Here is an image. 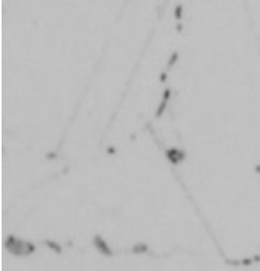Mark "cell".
<instances>
[{
	"mask_svg": "<svg viewBox=\"0 0 260 271\" xmlns=\"http://www.w3.org/2000/svg\"><path fill=\"white\" fill-rule=\"evenodd\" d=\"M166 156L172 163H179L185 159V153L179 151L178 148H168L166 150Z\"/></svg>",
	"mask_w": 260,
	"mask_h": 271,
	"instance_id": "2",
	"label": "cell"
},
{
	"mask_svg": "<svg viewBox=\"0 0 260 271\" xmlns=\"http://www.w3.org/2000/svg\"><path fill=\"white\" fill-rule=\"evenodd\" d=\"M166 105H168V100H161V104L158 105V108H157L156 111V117L158 118V117H161V114L165 112V109H166Z\"/></svg>",
	"mask_w": 260,
	"mask_h": 271,
	"instance_id": "4",
	"label": "cell"
},
{
	"mask_svg": "<svg viewBox=\"0 0 260 271\" xmlns=\"http://www.w3.org/2000/svg\"><path fill=\"white\" fill-rule=\"evenodd\" d=\"M132 250H133V253H142V252H147L148 247H147V244H136Z\"/></svg>",
	"mask_w": 260,
	"mask_h": 271,
	"instance_id": "6",
	"label": "cell"
},
{
	"mask_svg": "<svg viewBox=\"0 0 260 271\" xmlns=\"http://www.w3.org/2000/svg\"><path fill=\"white\" fill-rule=\"evenodd\" d=\"M45 244H47V246H48L50 249H52V250H55V252H57V253H61V247H60V246H58V244H57L55 241H50V240H48V241H47Z\"/></svg>",
	"mask_w": 260,
	"mask_h": 271,
	"instance_id": "5",
	"label": "cell"
},
{
	"mask_svg": "<svg viewBox=\"0 0 260 271\" xmlns=\"http://www.w3.org/2000/svg\"><path fill=\"white\" fill-rule=\"evenodd\" d=\"M6 249L9 250L11 253L14 255H29V253H33L35 252V246L32 243H23L21 240H17L14 237H9L5 243Z\"/></svg>",
	"mask_w": 260,
	"mask_h": 271,
	"instance_id": "1",
	"label": "cell"
},
{
	"mask_svg": "<svg viewBox=\"0 0 260 271\" xmlns=\"http://www.w3.org/2000/svg\"><path fill=\"white\" fill-rule=\"evenodd\" d=\"M181 12H182V6H176V9H175V18L176 19H181Z\"/></svg>",
	"mask_w": 260,
	"mask_h": 271,
	"instance_id": "8",
	"label": "cell"
},
{
	"mask_svg": "<svg viewBox=\"0 0 260 271\" xmlns=\"http://www.w3.org/2000/svg\"><path fill=\"white\" fill-rule=\"evenodd\" d=\"M94 246H96V249L102 253V255H106V256H111V255H112V250L108 247V244L105 243V240L100 235H96V237H94Z\"/></svg>",
	"mask_w": 260,
	"mask_h": 271,
	"instance_id": "3",
	"label": "cell"
},
{
	"mask_svg": "<svg viewBox=\"0 0 260 271\" xmlns=\"http://www.w3.org/2000/svg\"><path fill=\"white\" fill-rule=\"evenodd\" d=\"M169 97H171V89H166L163 93V100H169Z\"/></svg>",
	"mask_w": 260,
	"mask_h": 271,
	"instance_id": "9",
	"label": "cell"
},
{
	"mask_svg": "<svg viewBox=\"0 0 260 271\" xmlns=\"http://www.w3.org/2000/svg\"><path fill=\"white\" fill-rule=\"evenodd\" d=\"M166 78H168V75H166V73H161V75H160V81H161V83H165V81H166Z\"/></svg>",
	"mask_w": 260,
	"mask_h": 271,
	"instance_id": "10",
	"label": "cell"
},
{
	"mask_svg": "<svg viewBox=\"0 0 260 271\" xmlns=\"http://www.w3.org/2000/svg\"><path fill=\"white\" fill-rule=\"evenodd\" d=\"M176 58H178V53H173L171 55V58H169V63H168V68H172L173 65H175V62H176Z\"/></svg>",
	"mask_w": 260,
	"mask_h": 271,
	"instance_id": "7",
	"label": "cell"
}]
</instances>
